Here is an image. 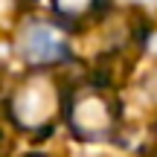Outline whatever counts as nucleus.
<instances>
[{
    "label": "nucleus",
    "mask_w": 157,
    "mask_h": 157,
    "mask_svg": "<svg viewBox=\"0 0 157 157\" xmlns=\"http://www.w3.org/2000/svg\"><path fill=\"white\" fill-rule=\"evenodd\" d=\"M64 90L56 76L32 73L15 84L9 96V119L21 131L47 137L64 113Z\"/></svg>",
    "instance_id": "f257e3e1"
},
{
    "label": "nucleus",
    "mask_w": 157,
    "mask_h": 157,
    "mask_svg": "<svg viewBox=\"0 0 157 157\" xmlns=\"http://www.w3.org/2000/svg\"><path fill=\"white\" fill-rule=\"evenodd\" d=\"M64 119L76 140L102 143L119 128V102L99 84H82L64 99Z\"/></svg>",
    "instance_id": "f03ea898"
},
{
    "label": "nucleus",
    "mask_w": 157,
    "mask_h": 157,
    "mask_svg": "<svg viewBox=\"0 0 157 157\" xmlns=\"http://www.w3.org/2000/svg\"><path fill=\"white\" fill-rule=\"evenodd\" d=\"M17 52L32 67H50L70 58L67 38L47 21H35V17L17 29Z\"/></svg>",
    "instance_id": "7ed1b4c3"
},
{
    "label": "nucleus",
    "mask_w": 157,
    "mask_h": 157,
    "mask_svg": "<svg viewBox=\"0 0 157 157\" xmlns=\"http://www.w3.org/2000/svg\"><path fill=\"white\" fill-rule=\"evenodd\" d=\"M108 6V0H52L56 17L64 26H82L87 21L102 17V9Z\"/></svg>",
    "instance_id": "20e7f679"
},
{
    "label": "nucleus",
    "mask_w": 157,
    "mask_h": 157,
    "mask_svg": "<svg viewBox=\"0 0 157 157\" xmlns=\"http://www.w3.org/2000/svg\"><path fill=\"white\" fill-rule=\"evenodd\" d=\"M9 9H15V0H0V23L9 17Z\"/></svg>",
    "instance_id": "39448f33"
},
{
    "label": "nucleus",
    "mask_w": 157,
    "mask_h": 157,
    "mask_svg": "<svg viewBox=\"0 0 157 157\" xmlns=\"http://www.w3.org/2000/svg\"><path fill=\"white\" fill-rule=\"evenodd\" d=\"M32 157H35V154H32Z\"/></svg>",
    "instance_id": "423d86ee"
}]
</instances>
